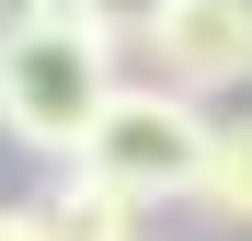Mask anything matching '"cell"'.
<instances>
[{"instance_id": "obj_3", "label": "cell", "mask_w": 252, "mask_h": 241, "mask_svg": "<svg viewBox=\"0 0 252 241\" xmlns=\"http://www.w3.org/2000/svg\"><path fill=\"white\" fill-rule=\"evenodd\" d=\"M149 80L218 103V92H252V0H160V23L138 34Z\"/></svg>"}, {"instance_id": "obj_1", "label": "cell", "mask_w": 252, "mask_h": 241, "mask_svg": "<svg viewBox=\"0 0 252 241\" xmlns=\"http://www.w3.org/2000/svg\"><path fill=\"white\" fill-rule=\"evenodd\" d=\"M115 80H126V58H115L80 12L46 0L34 23L0 34V138L34 149V161H80V138H92V115H103Z\"/></svg>"}, {"instance_id": "obj_2", "label": "cell", "mask_w": 252, "mask_h": 241, "mask_svg": "<svg viewBox=\"0 0 252 241\" xmlns=\"http://www.w3.org/2000/svg\"><path fill=\"white\" fill-rule=\"evenodd\" d=\"M206 115L195 92H172V80H115L92 138H80V161H92L103 184H126L138 207H184L195 195V161H206Z\"/></svg>"}, {"instance_id": "obj_8", "label": "cell", "mask_w": 252, "mask_h": 241, "mask_svg": "<svg viewBox=\"0 0 252 241\" xmlns=\"http://www.w3.org/2000/svg\"><path fill=\"white\" fill-rule=\"evenodd\" d=\"M34 12H46V0H0V34H12V23H34Z\"/></svg>"}, {"instance_id": "obj_5", "label": "cell", "mask_w": 252, "mask_h": 241, "mask_svg": "<svg viewBox=\"0 0 252 241\" xmlns=\"http://www.w3.org/2000/svg\"><path fill=\"white\" fill-rule=\"evenodd\" d=\"M184 207H206L218 230H252V103L206 127V161H195V195Z\"/></svg>"}, {"instance_id": "obj_4", "label": "cell", "mask_w": 252, "mask_h": 241, "mask_svg": "<svg viewBox=\"0 0 252 241\" xmlns=\"http://www.w3.org/2000/svg\"><path fill=\"white\" fill-rule=\"evenodd\" d=\"M34 218H46V241H138V195L103 184L92 161H46V195H34Z\"/></svg>"}, {"instance_id": "obj_9", "label": "cell", "mask_w": 252, "mask_h": 241, "mask_svg": "<svg viewBox=\"0 0 252 241\" xmlns=\"http://www.w3.org/2000/svg\"><path fill=\"white\" fill-rule=\"evenodd\" d=\"M58 12H69V0H58Z\"/></svg>"}, {"instance_id": "obj_7", "label": "cell", "mask_w": 252, "mask_h": 241, "mask_svg": "<svg viewBox=\"0 0 252 241\" xmlns=\"http://www.w3.org/2000/svg\"><path fill=\"white\" fill-rule=\"evenodd\" d=\"M0 241H46V218H34V195H0Z\"/></svg>"}, {"instance_id": "obj_6", "label": "cell", "mask_w": 252, "mask_h": 241, "mask_svg": "<svg viewBox=\"0 0 252 241\" xmlns=\"http://www.w3.org/2000/svg\"><path fill=\"white\" fill-rule=\"evenodd\" d=\"M69 12H80V23H92V34H103V46H115V58H138V34L160 23V0H69Z\"/></svg>"}]
</instances>
